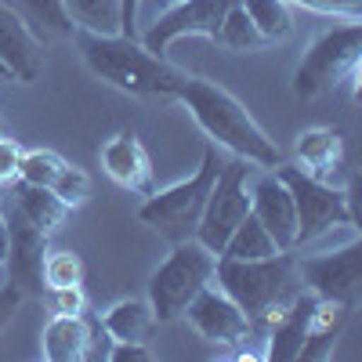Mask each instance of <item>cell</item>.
Listing matches in <instances>:
<instances>
[{"label":"cell","mask_w":362,"mask_h":362,"mask_svg":"<svg viewBox=\"0 0 362 362\" xmlns=\"http://www.w3.org/2000/svg\"><path fill=\"white\" fill-rule=\"evenodd\" d=\"M214 283L243 308V315L250 319L254 329H264L305 290V283L297 276L293 250H279L272 257H254V261L218 257L214 261Z\"/></svg>","instance_id":"cell-3"},{"label":"cell","mask_w":362,"mask_h":362,"mask_svg":"<svg viewBox=\"0 0 362 362\" xmlns=\"http://www.w3.org/2000/svg\"><path fill=\"white\" fill-rule=\"evenodd\" d=\"M138 8L141 0H119V33L138 37Z\"/></svg>","instance_id":"cell-36"},{"label":"cell","mask_w":362,"mask_h":362,"mask_svg":"<svg viewBox=\"0 0 362 362\" xmlns=\"http://www.w3.org/2000/svg\"><path fill=\"white\" fill-rule=\"evenodd\" d=\"M4 225H8V272H11V283L25 293V297H44V254H47V239L33 221H29L22 210L11 203L4 210Z\"/></svg>","instance_id":"cell-10"},{"label":"cell","mask_w":362,"mask_h":362,"mask_svg":"<svg viewBox=\"0 0 362 362\" xmlns=\"http://www.w3.org/2000/svg\"><path fill=\"white\" fill-rule=\"evenodd\" d=\"M22 290L15 286V283H8V286H0V334H4V326L15 319V312H18V305H22Z\"/></svg>","instance_id":"cell-35"},{"label":"cell","mask_w":362,"mask_h":362,"mask_svg":"<svg viewBox=\"0 0 362 362\" xmlns=\"http://www.w3.org/2000/svg\"><path fill=\"white\" fill-rule=\"evenodd\" d=\"M247 189H250V214L268 228V235L276 239V247L297 250V210H293V196L279 181V174L268 170Z\"/></svg>","instance_id":"cell-13"},{"label":"cell","mask_w":362,"mask_h":362,"mask_svg":"<svg viewBox=\"0 0 362 362\" xmlns=\"http://www.w3.org/2000/svg\"><path fill=\"white\" fill-rule=\"evenodd\" d=\"M239 8L250 15L264 40H283L293 33V15L286 0H239Z\"/></svg>","instance_id":"cell-25"},{"label":"cell","mask_w":362,"mask_h":362,"mask_svg":"<svg viewBox=\"0 0 362 362\" xmlns=\"http://www.w3.org/2000/svg\"><path fill=\"white\" fill-rule=\"evenodd\" d=\"M247 177H250V163L239 160V156L232 163H221V170L214 177V189H210V196H206L203 218H199L196 235H192L210 254H221V247L228 243V235L235 232V225L250 214Z\"/></svg>","instance_id":"cell-8"},{"label":"cell","mask_w":362,"mask_h":362,"mask_svg":"<svg viewBox=\"0 0 362 362\" xmlns=\"http://www.w3.org/2000/svg\"><path fill=\"white\" fill-rule=\"evenodd\" d=\"M218 170H221L218 145L206 141L196 174L185 177V181H177V185H170V189H163V192L145 196V203L138 206V221L148 225L153 232H160L170 247L181 243V239H192L196 235V225L203 218L206 196H210V189H214Z\"/></svg>","instance_id":"cell-4"},{"label":"cell","mask_w":362,"mask_h":362,"mask_svg":"<svg viewBox=\"0 0 362 362\" xmlns=\"http://www.w3.org/2000/svg\"><path fill=\"white\" fill-rule=\"evenodd\" d=\"M148 358H153V348H148V344H138V341H112L105 362H148Z\"/></svg>","instance_id":"cell-34"},{"label":"cell","mask_w":362,"mask_h":362,"mask_svg":"<svg viewBox=\"0 0 362 362\" xmlns=\"http://www.w3.org/2000/svg\"><path fill=\"white\" fill-rule=\"evenodd\" d=\"M51 192L73 210V206H80V203L87 199V192H90V177H87L80 167H69V163H66L62 170H58V177L51 181Z\"/></svg>","instance_id":"cell-29"},{"label":"cell","mask_w":362,"mask_h":362,"mask_svg":"<svg viewBox=\"0 0 362 362\" xmlns=\"http://www.w3.org/2000/svg\"><path fill=\"white\" fill-rule=\"evenodd\" d=\"M18 163H22V148L15 138H0V189H11L18 181Z\"/></svg>","instance_id":"cell-32"},{"label":"cell","mask_w":362,"mask_h":362,"mask_svg":"<svg viewBox=\"0 0 362 362\" xmlns=\"http://www.w3.org/2000/svg\"><path fill=\"white\" fill-rule=\"evenodd\" d=\"M87 351V312L54 315L40 334V355L47 362H80Z\"/></svg>","instance_id":"cell-21"},{"label":"cell","mask_w":362,"mask_h":362,"mask_svg":"<svg viewBox=\"0 0 362 362\" xmlns=\"http://www.w3.org/2000/svg\"><path fill=\"white\" fill-rule=\"evenodd\" d=\"M272 254H279L276 239L268 235V228H264V225H261L254 214H247L243 221L235 225V232L228 235V243L221 247V254H218V257L254 261V257H272Z\"/></svg>","instance_id":"cell-23"},{"label":"cell","mask_w":362,"mask_h":362,"mask_svg":"<svg viewBox=\"0 0 362 362\" xmlns=\"http://www.w3.org/2000/svg\"><path fill=\"white\" fill-rule=\"evenodd\" d=\"M66 11L76 29L98 37L119 33V0H66Z\"/></svg>","instance_id":"cell-24"},{"label":"cell","mask_w":362,"mask_h":362,"mask_svg":"<svg viewBox=\"0 0 362 362\" xmlns=\"http://www.w3.org/2000/svg\"><path fill=\"white\" fill-rule=\"evenodd\" d=\"M109 348H112V337H109V329L102 326V319L98 315H90L87 312V351H83V358H109Z\"/></svg>","instance_id":"cell-33"},{"label":"cell","mask_w":362,"mask_h":362,"mask_svg":"<svg viewBox=\"0 0 362 362\" xmlns=\"http://www.w3.org/2000/svg\"><path fill=\"white\" fill-rule=\"evenodd\" d=\"M348 315H351V305L348 300H322L319 297V305L312 312V322H308V334H305V344H300L297 358H305V362H322L334 355L341 334H344V326H348Z\"/></svg>","instance_id":"cell-18"},{"label":"cell","mask_w":362,"mask_h":362,"mask_svg":"<svg viewBox=\"0 0 362 362\" xmlns=\"http://www.w3.org/2000/svg\"><path fill=\"white\" fill-rule=\"evenodd\" d=\"M11 203L44 235H54L58 228L66 225V214H69V206L58 199L47 185H29V181H15V185H11Z\"/></svg>","instance_id":"cell-20"},{"label":"cell","mask_w":362,"mask_h":362,"mask_svg":"<svg viewBox=\"0 0 362 362\" xmlns=\"http://www.w3.org/2000/svg\"><path fill=\"white\" fill-rule=\"evenodd\" d=\"M174 98L189 109V116L199 124V131L214 145L228 148L232 156L247 160L254 167H268V170L283 163L276 141L257 127V119L243 109V102L232 98L225 87L199 80V76H181Z\"/></svg>","instance_id":"cell-1"},{"label":"cell","mask_w":362,"mask_h":362,"mask_svg":"<svg viewBox=\"0 0 362 362\" xmlns=\"http://www.w3.org/2000/svg\"><path fill=\"white\" fill-rule=\"evenodd\" d=\"M0 62L8 66L11 80L33 83L44 73V47L29 33V25L0 0Z\"/></svg>","instance_id":"cell-15"},{"label":"cell","mask_w":362,"mask_h":362,"mask_svg":"<svg viewBox=\"0 0 362 362\" xmlns=\"http://www.w3.org/2000/svg\"><path fill=\"white\" fill-rule=\"evenodd\" d=\"M47 300L54 315H83L87 312V293L83 286H58V290H47Z\"/></svg>","instance_id":"cell-31"},{"label":"cell","mask_w":362,"mask_h":362,"mask_svg":"<svg viewBox=\"0 0 362 362\" xmlns=\"http://www.w3.org/2000/svg\"><path fill=\"white\" fill-rule=\"evenodd\" d=\"M66 167L62 156H54L51 148H29L22 153V163H18V181H29V185H47L58 177V170Z\"/></svg>","instance_id":"cell-28"},{"label":"cell","mask_w":362,"mask_h":362,"mask_svg":"<svg viewBox=\"0 0 362 362\" xmlns=\"http://www.w3.org/2000/svg\"><path fill=\"white\" fill-rule=\"evenodd\" d=\"M214 261L218 254H210L199 239H181V243L170 247L167 261L148 279V305H153L156 322L181 319L189 300L206 283H214Z\"/></svg>","instance_id":"cell-5"},{"label":"cell","mask_w":362,"mask_h":362,"mask_svg":"<svg viewBox=\"0 0 362 362\" xmlns=\"http://www.w3.org/2000/svg\"><path fill=\"white\" fill-rule=\"evenodd\" d=\"M239 0H177L170 11H163L153 25L138 37L145 51L153 54H167V47L181 37H210L218 40L221 18L228 15V8Z\"/></svg>","instance_id":"cell-9"},{"label":"cell","mask_w":362,"mask_h":362,"mask_svg":"<svg viewBox=\"0 0 362 362\" xmlns=\"http://www.w3.org/2000/svg\"><path fill=\"white\" fill-rule=\"evenodd\" d=\"M4 134H8V131H4V116H0V138H4Z\"/></svg>","instance_id":"cell-39"},{"label":"cell","mask_w":362,"mask_h":362,"mask_svg":"<svg viewBox=\"0 0 362 362\" xmlns=\"http://www.w3.org/2000/svg\"><path fill=\"white\" fill-rule=\"evenodd\" d=\"M297 163L305 174L329 181L344 170V138L337 127H308L297 134Z\"/></svg>","instance_id":"cell-17"},{"label":"cell","mask_w":362,"mask_h":362,"mask_svg":"<svg viewBox=\"0 0 362 362\" xmlns=\"http://www.w3.org/2000/svg\"><path fill=\"white\" fill-rule=\"evenodd\" d=\"M286 4L308 8V11H319V15H337L344 22H358L362 18V0H286Z\"/></svg>","instance_id":"cell-30"},{"label":"cell","mask_w":362,"mask_h":362,"mask_svg":"<svg viewBox=\"0 0 362 362\" xmlns=\"http://www.w3.org/2000/svg\"><path fill=\"white\" fill-rule=\"evenodd\" d=\"M8 257V225H4V214H0V264Z\"/></svg>","instance_id":"cell-37"},{"label":"cell","mask_w":362,"mask_h":362,"mask_svg":"<svg viewBox=\"0 0 362 362\" xmlns=\"http://www.w3.org/2000/svg\"><path fill=\"white\" fill-rule=\"evenodd\" d=\"M218 44H225L228 51H261L268 40L257 33V25L250 22V15L232 4L228 15L221 18V29H218Z\"/></svg>","instance_id":"cell-26"},{"label":"cell","mask_w":362,"mask_h":362,"mask_svg":"<svg viewBox=\"0 0 362 362\" xmlns=\"http://www.w3.org/2000/svg\"><path fill=\"white\" fill-rule=\"evenodd\" d=\"M279 174V181L293 196V210H297V247L315 243L319 235L334 232L337 225H355V210L348 203V192H341L329 181H319L312 174H305L300 167H272Z\"/></svg>","instance_id":"cell-7"},{"label":"cell","mask_w":362,"mask_h":362,"mask_svg":"<svg viewBox=\"0 0 362 362\" xmlns=\"http://www.w3.org/2000/svg\"><path fill=\"white\" fill-rule=\"evenodd\" d=\"M102 167L105 174L138 196H153L156 185H153V160H148L145 145L134 131H119L116 138H109L102 145Z\"/></svg>","instance_id":"cell-14"},{"label":"cell","mask_w":362,"mask_h":362,"mask_svg":"<svg viewBox=\"0 0 362 362\" xmlns=\"http://www.w3.org/2000/svg\"><path fill=\"white\" fill-rule=\"evenodd\" d=\"M297 276L305 283V290H312L322 300H355L358 293V279H362V243H348L341 250L329 254H315L297 264Z\"/></svg>","instance_id":"cell-12"},{"label":"cell","mask_w":362,"mask_h":362,"mask_svg":"<svg viewBox=\"0 0 362 362\" xmlns=\"http://www.w3.org/2000/svg\"><path fill=\"white\" fill-rule=\"evenodd\" d=\"M76 44L87 69L98 80H105L109 87L124 90L134 98H174V90L181 83V76L163 54L145 51L138 37H98V33H83L76 29Z\"/></svg>","instance_id":"cell-2"},{"label":"cell","mask_w":362,"mask_h":362,"mask_svg":"<svg viewBox=\"0 0 362 362\" xmlns=\"http://www.w3.org/2000/svg\"><path fill=\"white\" fill-rule=\"evenodd\" d=\"M358 58H362V25L344 22L337 29H329L300 58V66L293 73V95L312 102L337 90L344 80L358 76Z\"/></svg>","instance_id":"cell-6"},{"label":"cell","mask_w":362,"mask_h":362,"mask_svg":"<svg viewBox=\"0 0 362 362\" xmlns=\"http://www.w3.org/2000/svg\"><path fill=\"white\" fill-rule=\"evenodd\" d=\"M181 315H185L189 326L196 329L203 341H210V344L235 348V344H247V337L254 334V326L243 315V308H239L235 300L221 286H214V283H206L185 305V312H181Z\"/></svg>","instance_id":"cell-11"},{"label":"cell","mask_w":362,"mask_h":362,"mask_svg":"<svg viewBox=\"0 0 362 362\" xmlns=\"http://www.w3.org/2000/svg\"><path fill=\"white\" fill-rule=\"evenodd\" d=\"M4 80H11V73H8V66H4V62H0V83H4Z\"/></svg>","instance_id":"cell-38"},{"label":"cell","mask_w":362,"mask_h":362,"mask_svg":"<svg viewBox=\"0 0 362 362\" xmlns=\"http://www.w3.org/2000/svg\"><path fill=\"white\" fill-rule=\"evenodd\" d=\"M87 264L76 250H47L44 254V286L58 290V286H83Z\"/></svg>","instance_id":"cell-27"},{"label":"cell","mask_w":362,"mask_h":362,"mask_svg":"<svg viewBox=\"0 0 362 362\" xmlns=\"http://www.w3.org/2000/svg\"><path fill=\"white\" fill-rule=\"evenodd\" d=\"M315 305H319V297L312 290H300L290 305L264 326V341H268L264 358H272V362H297V351H300V344H305V334H308Z\"/></svg>","instance_id":"cell-16"},{"label":"cell","mask_w":362,"mask_h":362,"mask_svg":"<svg viewBox=\"0 0 362 362\" xmlns=\"http://www.w3.org/2000/svg\"><path fill=\"white\" fill-rule=\"evenodd\" d=\"M4 4L29 25L37 40H69L76 33L66 0H4Z\"/></svg>","instance_id":"cell-19"},{"label":"cell","mask_w":362,"mask_h":362,"mask_svg":"<svg viewBox=\"0 0 362 362\" xmlns=\"http://www.w3.org/2000/svg\"><path fill=\"white\" fill-rule=\"evenodd\" d=\"M102 326L109 329L112 341H138V344H148L156 329V315H153V305L148 297H127V300H116V305L102 315Z\"/></svg>","instance_id":"cell-22"}]
</instances>
